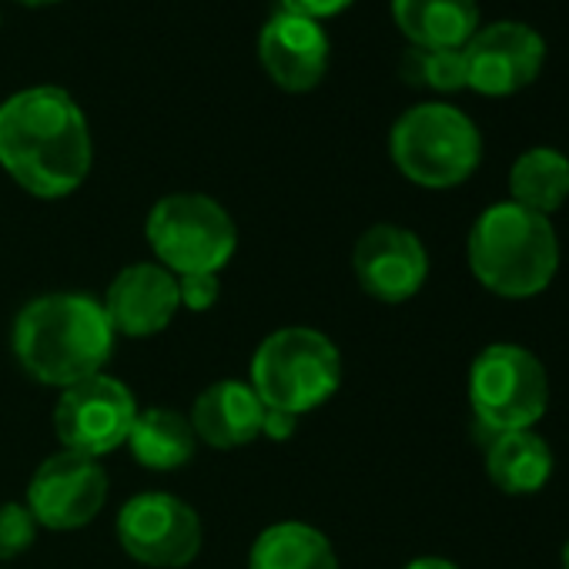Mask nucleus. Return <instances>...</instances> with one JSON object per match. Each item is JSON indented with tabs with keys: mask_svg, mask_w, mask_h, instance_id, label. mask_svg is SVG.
Returning a JSON list of instances; mask_svg holds the SVG:
<instances>
[{
	"mask_svg": "<svg viewBox=\"0 0 569 569\" xmlns=\"http://www.w3.org/2000/svg\"><path fill=\"white\" fill-rule=\"evenodd\" d=\"M466 254L482 289L519 302L552 284L559 271V234L546 214L516 201H499L469 228Z\"/></svg>",
	"mask_w": 569,
	"mask_h": 569,
	"instance_id": "7ed1b4c3",
	"label": "nucleus"
},
{
	"mask_svg": "<svg viewBox=\"0 0 569 569\" xmlns=\"http://www.w3.org/2000/svg\"><path fill=\"white\" fill-rule=\"evenodd\" d=\"M38 539V519L21 502L0 506V559H14Z\"/></svg>",
	"mask_w": 569,
	"mask_h": 569,
	"instance_id": "4be33fe9",
	"label": "nucleus"
},
{
	"mask_svg": "<svg viewBox=\"0 0 569 569\" xmlns=\"http://www.w3.org/2000/svg\"><path fill=\"white\" fill-rule=\"evenodd\" d=\"M24 8H51V4H61V0H18Z\"/></svg>",
	"mask_w": 569,
	"mask_h": 569,
	"instance_id": "bb28decb",
	"label": "nucleus"
},
{
	"mask_svg": "<svg viewBox=\"0 0 569 569\" xmlns=\"http://www.w3.org/2000/svg\"><path fill=\"white\" fill-rule=\"evenodd\" d=\"M118 539L131 559L151 569H181L201 549L198 512L168 492H141L118 512Z\"/></svg>",
	"mask_w": 569,
	"mask_h": 569,
	"instance_id": "1a4fd4ad",
	"label": "nucleus"
},
{
	"mask_svg": "<svg viewBox=\"0 0 569 569\" xmlns=\"http://www.w3.org/2000/svg\"><path fill=\"white\" fill-rule=\"evenodd\" d=\"M292 429H296V416H284V412L264 409V426H261L264 436H271V439H289Z\"/></svg>",
	"mask_w": 569,
	"mask_h": 569,
	"instance_id": "393cba45",
	"label": "nucleus"
},
{
	"mask_svg": "<svg viewBox=\"0 0 569 569\" xmlns=\"http://www.w3.org/2000/svg\"><path fill=\"white\" fill-rule=\"evenodd\" d=\"M509 201L549 218L569 198V158L556 148L522 151L509 168Z\"/></svg>",
	"mask_w": 569,
	"mask_h": 569,
	"instance_id": "aec40b11",
	"label": "nucleus"
},
{
	"mask_svg": "<svg viewBox=\"0 0 569 569\" xmlns=\"http://www.w3.org/2000/svg\"><path fill=\"white\" fill-rule=\"evenodd\" d=\"M402 78L416 88H432L442 94L466 88V58L459 51H422L409 48L402 58Z\"/></svg>",
	"mask_w": 569,
	"mask_h": 569,
	"instance_id": "412c9836",
	"label": "nucleus"
},
{
	"mask_svg": "<svg viewBox=\"0 0 569 569\" xmlns=\"http://www.w3.org/2000/svg\"><path fill=\"white\" fill-rule=\"evenodd\" d=\"M392 18L422 51H459L479 31L476 0H392Z\"/></svg>",
	"mask_w": 569,
	"mask_h": 569,
	"instance_id": "dca6fc26",
	"label": "nucleus"
},
{
	"mask_svg": "<svg viewBox=\"0 0 569 569\" xmlns=\"http://www.w3.org/2000/svg\"><path fill=\"white\" fill-rule=\"evenodd\" d=\"M91 158L88 118L64 88H24L0 104V168L34 198L78 191Z\"/></svg>",
	"mask_w": 569,
	"mask_h": 569,
	"instance_id": "f257e3e1",
	"label": "nucleus"
},
{
	"mask_svg": "<svg viewBox=\"0 0 569 569\" xmlns=\"http://www.w3.org/2000/svg\"><path fill=\"white\" fill-rule=\"evenodd\" d=\"M356 0H281V11L289 14H299V18H309V21H329V18H339L342 11H349Z\"/></svg>",
	"mask_w": 569,
	"mask_h": 569,
	"instance_id": "b1692460",
	"label": "nucleus"
},
{
	"mask_svg": "<svg viewBox=\"0 0 569 569\" xmlns=\"http://www.w3.org/2000/svg\"><path fill=\"white\" fill-rule=\"evenodd\" d=\"M194 442L198 436L181 412L154 406V409L138 412L124 446L131 449L138 466L154 469V472H171L194 459Z\"/></svg>",
	"mask_w": 569,
	"mask_h": 569,
	"instance_id": "a211bd4d",
	"label": "nucleus"
},
{
	"mask_svg": "<svg viewBox=\"0 0 569 569\" xmlns=\"http://www.w3.org/2000/svg\"><path fill=\"white\" fill-rule=\"evenodd\" d=\"M562 569H569V539H566V546H562Z\"/></svg>",
	"mask_w": 569,
	"mask_h": 569,
	"instance_id": "cd10ccee",
	"label": "nucleus"
},
{
	"mask_svg": "<svg viewBox=\"0 0 569 569\" xmlns=\"http://www.w3.org/2000/svg\"><path fill=\"white\" fill-rule=\"evenodd\" d=\"M469 406L486 439L532 429L549 406V376L526 346L492 342L469 366Z\"/></svg>",
	"mask_w": 569,
	"mask_h": 569,
	"instance_id": "423d86ee",
	"label": "nucleus"
},
{
	"mask_svg": "<svg viewBox=\"0 0 569 569\" xmlns=\"http://www.w3.org/2000/svg\"><path fill=\"white\" fill-rule=\"evenodd\" d=\"M148 244L174 278L218 274L238 244L231 214L208 194L181 191L161 198L148 214Z\"/></svg>",
	"mask_w": 569,
	"mask_h": 569,
	"instance_id": "0eeeda50",
	"label": "nucleus"
},
{
	"mask_svg": "<svg viewBox=\"0 0 569 569\" xmlns=\"http://www.w3.org/2000/svg\"><path fill=\"white\" fill-rule=\"evenodd\" d=\"M248 569H339V556L316 526L274 522L254 539Z\"/></svg>",
	"mask_w": 569,
	"mask_h": 569,
	"instance_id": "6ab92c4d",
	"label": "nucleus"
},
{
	"mask_svg": "<svg viewBox=\"0 0 569 569\" xmlns=\"http://www.w3.org/2000/svg\"><path fill=\"white\" fill-rule=\"evenodd\" d=\"M188 422L211 449H238L261 436L264 406L248 382L221 379L194 399Z\"/></svg>",
	"mask_w": 569,
	"mask_h": 569,
	"instance_id": "2eb2a0df",
	"label": "nucleus"
},
{
	"mask_svg": "<svg viewBox=\"0 0 569 569\" xmlns=\"http://www.w3.org/2000/svg\"><path fill=\"white\" fill-rule=\"evenodd\" d=\"M134 419L138 402L131 389L114 376L98 372L61 392L54 409V432L68 452L98 459L128 442Z\"/></svg>",
	"mask_w": 569,
	"mask_h": 569,
	"instance_id": "6e6552de",
	"label": "nucleus"
},
{
	"mask_svg": "<svg viewBox=\"0 0 569 569\" xmlns=\"http://www.w3.org/2000/svg\"><path fill=\"white\" fill-rule=\"evenodd\" d=\"M389 154L412 184L446 191L476 174L482 161V134L466 111L426 101L392 124Z\"/></svg>",
	"mask_w": 569,
	"mask_h": 569,
	"instance_id": "39448f33",
	"label": "nucleus"
},
{
	"mask_svg": "<svg viewBox=\"0 0 569 569\" xmlns=\"http://www.w3.org/2000/svg\"><path fill=\"white\" fill-rule=\"evenodd\" d=\"M114 326L94 296H41L14 322V356L21 369L54 389H71L98 376L114 352Z\"/></svg>",
	"mask_w": 569,
	"mask_h": 569,
	"instance_id": "f03ea898",
	"label": "nucleus"
},
{
	"mask_svg": "<svg viewBox=\"0 0 569 569\" xmlns=\"http://www.w3.org/2000/svg\"><path fill=\"white\" fill-rule=\"evenodd\" d=\"M108 499V472L98 459L78 452H54L44 459L28 486V509L48 529L88 526Z\"/></svg>",
	"mask_w": 569,
	"mask_h": 569,
	"instance_id": "9b49d317",
	"label": "nucleus"
},
{
	"mask_svg": "<svg viewBox=\"0 0 569 569\" xmlns=\"http://www.w3.org/2000/svg\"><path fill=\"white\" fill-rule=\"evenodd\" d=\"M218 292H221L218 274H184V278H178L181 306L191 309V312H208L218 302Z\"/></svg>",
	"mask_w": 569,
	"mask_h": 569,
	"instance_id": "5701e85b",
	"label": "nucleus"
},
{
	"mask_svg": "<svg viewBox=\"0 0 569 569\" xmlns=\"http://www.w3.org/2000/svg\"><path fill=\"white\" fill-rule=\"evenodd\" d=\"M352 271L362 292L386 306H402L422 292L429 254L416 231L399 224H372L352 251Z\"/></svg>",
	"mask_w": 569,
	"mask_h": 569,
	"instance_id": "f8f14e48",
	"label": "nucleus"
},
{
	"mask_svg": "<svg viewBox=\"0 0 569 569\" xmlns=\"http://www.w3.org/2000/svg\"><path fill=\"white\" fill-rule=\"evenodd\" d=\"M556 469V456L549 442L532 432H499L486 439V476L506 496H532L539 492Z\"/></svg>",
	"mask_w": 569,
	"mask_h": 569,
	"instance_id": "f3484780",
	"label": "nucleus"
},
{
	"mask_svg": "<svg viewBox=\"0 0 569 569\" xmlns=\"http://www.w3.org/2000/svg\"><path fill=\"white\" fill-rule=\"evenodd\" d=\"M342 386V356L316 329L289 326L271 332L251 359V389L264 409L306 416L326 406Z\"/></svg>",
	"mask_w": 569,
	"mask_h": 569,
	"instance_id": "20e7f679",
	"label": "nucleus"
},
{
	"mask_svg": "<svg viewBox=\"0 0 569 569\" xmlns=\"http://www.w3.org/2000/svg\"><path fill=\"white\" fill-rule=\"evenodd\" d=\"M402 569H459L452 559H442V556H419L412 562H406Z\"/></svg>",
	"mask_w": 569,
	"mask_h": 569,
	"instance_id": "a878e982",
	"label": "nucleus"
},
{
	"mask_svg": "<svg viewBox=\"0 0 569 569\" xmlns=\"http://www.w3.org/2000/svg\"><path fill=\"white\" fill-rule=\"evenodd\" d=\"M462 58L466 88L482 98H509L539 78L546 64V41L522 21H496L466 41Z\"/></svg>",
	"mask_w": 569,
	"mask_h": 569,
	"instance_id": "9d476101",
	"label": "nucleus"
},
{
	"mask_svg": "<svg viewBox=\"0 0 569 569\" xmlns=\"http://www.w3.org/2000/svg\"><path fill=\"white\" fill-rule=\"evenodd\" d=\"M104 312L114 332L131 339L158 336L171 326L174 312L181 309L178 278L161 264H128L104 296Z\"/></svg>",
	"mask_w": 569,
	"mask_h": 569,
	"instance_id": "4468645a",
	"label": "nucleus"
},
{
	"mask_svg": "<svg viewBox=\"0 0 569 569\" xmlns=\"http://www.w3.org/2000/svg\"><path fill=\"white\" fill-rule=\"evenodd\" d=\"M258 61L281 91L306 94L329 71V34L319 21L278 11L258 34Z\"/></svg>",
	"mask_w": 569,
	"mask_h": 569,
	"instance_id": "ddd939ff",
	"label": "nucleus"
}]
</instances>
